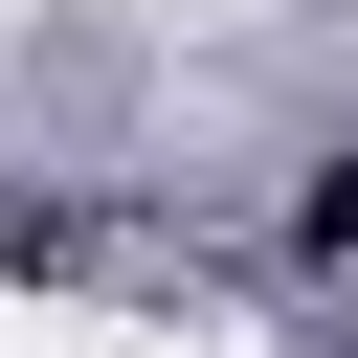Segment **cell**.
<instances>
[{
    "label": "cell",
    "mask_w": 358,
    "mask_h": 358,
    "mask_svg": "<svg viewBox=\"0 0 358 358\" xmlns=\"http://www.w3.org/2000/svg\"><path fill=\"white\" fill-rule=\"evenodd\" d=\"M291 246H313V268H358V134H336V157L291 179Z\"/></svg>",
    "instance_id": "6da1fadb"
}]
</instances>
